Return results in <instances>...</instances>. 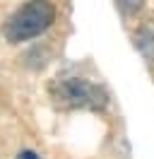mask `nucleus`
<instances>
[{"label": "nucleus", "instance_id": "nucleus-4", "mask_svg": "<svg viewBox=\"0 0 154 159\" xmlns=\"http://www.w3.org/2000/svg\"><path fill=\"white\" fill-rule=\"evenodd\" d=\"M120 2V7H123L125 12H135L142 7V0H118Z\"/></svg>", "mask_w": 154, "mask_h": 159}, {"label": "nucleus", "instance_id": "nucleus-2", "mask_svg": "<svg viewBox=\"0 0 154 159\" xmlns=\"http://www.w3.org/2000/svg\"><path fill=\"white\" fill-rule=\"evenodd\" d=\"M51 99L56 101V106L60 109H92L99 111L106 106V92L82 77H67V80H58L51 84Z\"/></svg>", "mask_w": 154, "mask_h": 159}, {"label": "nucleus", "instance_id": "nucleus-5", "mask_svg": "<svg viewBox=\"0 0 154 159\" xmlns=\"http://www.w3.org/2000/svg\"><path fill=\"white\" fill-rule=\"evenodd\" d=\"M17 159H41V157H38L36 152H31V149H22L17 154Z\"/></svg>", "mask_w": 154, "mask_h": 159}, {"label": "nucleus", "instance_id": "nucleus-3", "mask_svg": "<svg viewBox=\"0 0 154 159\" xmlns=\"http://www.w3.org/2000/svg\"><path fill=\"white\" fill-rule=\"evenodd\" d=\"M135 43L144 58L154 63V22H147L144 27H140V31L135 34Z\"/></svg>", "mask_w": 154, "mask_h": 159}, {"label": "nucleus", "instance_id": "nucleus-1", "mask_svg": "<svg viewBox=\"0 0 154 159\" xmlns=\"http://www.w3.org/2000/svg\"><path fill=\"white\" fill-rule=\"evenodd\" d=\"M53 22H56V7L46 0H31L7 17L2 34L10 43H22L43 34Z\"/></svg>", "mask_w": 154, "mask_h": 159}]
</instances>
